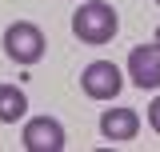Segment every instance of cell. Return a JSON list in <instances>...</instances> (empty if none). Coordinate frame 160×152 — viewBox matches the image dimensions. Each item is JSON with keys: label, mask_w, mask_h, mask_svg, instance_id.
I'll return each mask as SVG.
<instances>
[{"label": "cell", "mask_w": 160, "mask_h": 152, "mask_svg": "<svg viewBox=\"0 0 160 152\" xmlns=\"http://www.w3.org/2000/svg\"><path fill=\"white\" fill-rule=\"evenodd\" d=\"M80 88L88 100H116L124 88V72H120L112 60H92L84 72H80Z\"/></svg>", "instance_id": "cell-3"}, {"label": "cell", "mask_w": 160, "mask_h": 152, "mask_svg": "<svg viewBox=\"0 0 160 152\" xmlns=\"http://www.w3.org/2000/svg\"><path fill=\"white\" fill-rule=\"evenodd\" d=\"M140 132V116L132 108H104L100 112V136L112 140V144H124V140H136Z\"/></svg>", "instance_id": "cell-6"}, {"label": "cell", "mask_w": 160, "mask_h": 152, "mask_svg": "<svg viewBox=\"0 0 160 152\" xmlns=\"http://www.w3.org/2000/svg\"><path fill=\"white\" fill-rule=\"evenodd\" d=\"M156 4H160V0H156Z\"/></svg>", "instance_id": "cell-10"}, {"label": "cell", "mask_w": 160, "mask_h": 152, "mask_svg": "<svg viewBox=\"0 0 160 152\" xmlns=\"http://www.w3.org/2000/svg\"><path fill=\"white\" fill-rule=\"evenodd\" d=\"M28 112V96L16 84H0V124H16Z\"/></svg>", "instance_id": "cell-7"}, {"label": "cell", "mask_w": 160, "mask_h": 152, "mask_svg": "<svg viewBox=\"0 0 160 152\" xmlns=\"http://www.w3.org/2000/svg\"><path fill=\"white\" fill-rule=\"evenodd\" d=\"M128 76L136 88H160V44H136L128 52Z\"/></svg>", "instance_id": "cell-5"}, {"label": "cell", "mask_w": 160, "mask_h": 152, "mask_svg": "<svg viewBox=\"0 0 160 152\" xmlns=\"http://www.w3.org/2000/svg\"><path fill=\"white\" fill-rule=\"evenodd\" d=\"M120 28V16L112 4L104 0H92V4H80V12L72 16V32H76L84 44H108Z\"/></svg>", "instance_id": "cell-1"}, {"label": "cell", "mask_w": 160, "mask_h": 152, "mask_svg": "<svg viewBox=\"0 0 160 152\" xmlns=\"http://www.w3.org/2000/svg\"><path fill=\"white\" fill-rule=\"evenodd\" d=\"M20 140H24L28 152H60L64 148V124L52 120V116H32V120L24 124Z\"/></svg>", "instance_id": "cell-4"}, {"label": "cell", "mask_w": 160, "mask_h": 152, "mask_svg": "<svg viewBox=\"0 0 160 152\" xmlns=\"http://www.w3.org/2000/svg\"><path fill=\"white\" fill-rule=\"evenodd\" d=\"M148 128H152V132L160 136V96L152 100V104H148Z\"/></svg>", "instance_id": "cell-8"}, {"label": "cell", "mask_w": 160, "mask_h": 152, "mask_svg": "<svg viewBox=\"0 0 160 152\" xmlns=\"http://www.w3.org/2000/svg\"><path fill=\"white\" fill-rule=\"evenodd\" d=\"M156 44H160V28H156Z\"/></svg>", "instance_id": "cell-9"}, {"label": "cell", "mask_w": 160, "mask_h": 152, "mask_svg": "<svg viewBox=\"0 0 160 152\" xmlns=\"http://www.w3.org/2000/svg\"><path fill=\"white\" fill-rule=\"evenodd\" d=\"M4 52L16 64H36L44 56V32H40L32 20H16L4 28Z\"/></svg>", "instance_id": "cell-2"}]
</instances>
